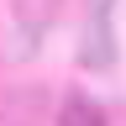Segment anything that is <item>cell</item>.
Returning <instances> with one entry per match:
<instances>
[{"label":"cell","mask_w":126,"mask_h":126,"mask_svg":"<svg viewBox=\"0 0 126 126\" xmlns=\"http://www.w3.org/2000/svg\"><path fill=\"white\" fill-rule=\"evenodd\" d=\"M16 11H21L26 21L37 26V21H47V11H53V0H16Z\"/></svg>","instance_id":"cell-2"},{"label":"cell","mask_w":126,"mask_h":126,"mask_svg":"<svg viewBox=\"0 0 126 126\" xmlns=\"http://www.w3.org/2000/svg\"><path fill=\"white\" fill-rule=\"evenodd\" d=\"M63 126H105V110H94L84 94H74L68 105H63V116H58Z\"/></svg>","instance_id":"cell-1"},{"label":"cell","mask_w":126,"mask_h":126,"mask_svg":"<svg viewBox=\"0 0 126 126\" xmlns=\"http://www.w3.org/2000/svg\"><path fill=\"white\" fill-rule=\"evenodd\" d=\"M0 126H11V121H5V116H0Z\"/></svg>","instance_id":"cell-3"}]
</instances>
